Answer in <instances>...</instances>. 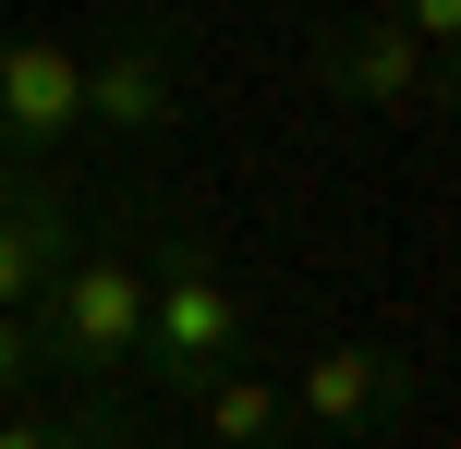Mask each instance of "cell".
<instances>
[{"label":"cell","instance_id":"obj_5","mask_svg":"<svg viewBox=\"0 0 461 449\" xmlns=\"http://www.w3.org/2000/svg\"><path fill=\"white\" fill-rule=\"evenodd\" d=\"M86 121L97 134H170L183 121V61H170V24H134L86 61Z\"/></svg>","mask_w":461,"mask_h":449},{"label":"cell","instance_id":"obj_6","mask_svg":"<svg viewBox=\"0 0 461 449\" xmlns=\"http://www.w3.org/2000/svg\"><path fill=\"white\" fill-rule=\"evenodd\" d=\"M401 401H413V364H401L389 340H340V353H316L292 377V413H303V426H340V437L352 426H389Z\"/></svg>","mask_w":461,"mask_h":449},{"label":"cell","instance_id":"obj_8","mask_svg":"<svg viewBox=\"0 0 461 449\" xmlns=\"http://www.w3.org/2000/svg\"><path fill=\"white\" fill-rule=\"evenodd\" d=\"M134 437V401H110V389H73V401H13L0 413V449H122Z\"/></svg>","mask_w":461,"mask_h":449},{"label":"cell","instance_id":"obj_2","mask_svg":"<svg viewBox=\"0 0 461 449\" xmlns=\"http://www.w3.org/2000/svg\"><path fill=\"white\" fill-rule=\"evenodd\" d=\"M24 328H37V364H61L73 389H134V340H146V267L110 256V243H86V256L61 267V280L24 304Z\"/></svg>","mask_w":461,"mask_h":449},{"label":"cell","instance_id":"obj_1","mask_svg":"<svg viewBox=\"0 0 461 449\" xmlns=\"http://www.w3.org/2000/svg\"><path fill=\"white\" fill-rule=\"evenodd\" d=\"M219 364H243V292L219 280L207 231L158 219V267H146V340H134V389H207Z\"/></svg>","mask_w":461,"mask_h":449},{"label":"cell","instance_id":"obj_9","mask_svg":"<svg viewBox=\"0 0 461 449\" xmlns=\"http://www.w3.org/2000/svg\"><path fill=\"white\" fill-rule=\"evenodd\" d=\"M194 413H207V437H219V449H267L279 426H292V389L255 377V364H219V377L194 389Z\"/></svg>","mask_w":461,"mask_h":449},{"label":"cell","instance_id":"obj_4","mask_svg":"<svg viewBox=\"0 0 461 449\" xmlns=\"http://www.w3.org/2000/svg\"><path fill=\"white\" fill-rule=\"evenodd\" d=\"M316 85H328V97H352V110H438L449 73L425 61V49L401 37L389 13H365V24H328V37H316Z\"/></svg>","mask_w":461,"mask_h":449},{"label":"cell","instance_id":"obj_10","mask_svg":"<svg viewBox=\"0 0 461 449\" xmlns=\"http://www.w3.org/2000/svg\"><path fill=\"white\" fill-rule=\"evenodd\" d=\"M49 364H37V328L24 316H0V413H13V389H37Z\"/></svg>","mask_w":461,"mask_h":449},{"label":"cell","instance_id":"obj_7","mask_svg":"<svg viewBox=\"0 0 461 449\" xmlns=\"http://www.w3.org/2000/svg\"><path fill=\"white\" fill-rule=\"evenodd\" d=\"M86 256V219L73 207H37V219H0V316H24L61 267Z\"/></svg>","mask_w":461,"mask_h":449},{"label":"cell","instance_id":"obj_3","mask_svg":"<svg viewBox=\"0 0 461 449\" xmlns=\"http://www.w3.org/2000/svg\"><path fill=\"white\" fill-rule=\"evenodd\" d=\"M86 121V49L61 37H0V158H37Z\"/></svg>","mask_w":461,"mask_h":449}]
</instances>
